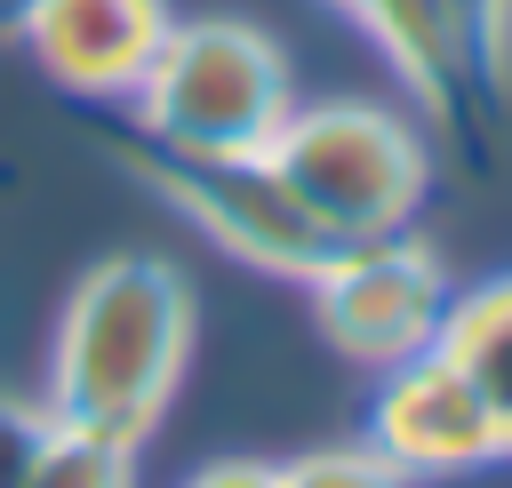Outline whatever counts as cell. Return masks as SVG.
<instances>
[{"label":"cell","instance_id":"obj_1","mask_svg":"<svg viewBox=\"0 0 512 488\" xmlns=\"http://www.w3.org/2000/svg\"><path fill=\"white\" fill-rule=\"evenodd\" d=\"M192 280L168 256L120 248L96 256L80 272V288L56 312V344H48V424L64 432H96L120 448H144L184 384L192 360Z\"/></svg>","mask_w":512,"mask_h":488},{"label":"cell","instance_id":"obj_2","mask_svg":"<svg viewBox=\"0 0 512 488\" xmlns=\"http://www.w3.org/2000/svg\"><path fill=\"white\" fill-rule=\"evenodd\" d=\"M296 104L288 48L248 16H176L128 96V136L168 152H264Z\"/></svg>","mask_w":512,"mask_h":488},{"label":"cell","instance_id":"obj_3","mask_svg":"<svg viewBox=\"0 0 512 488\" xmlns=\"http://www.w3.org/2000/svg\"><path fill=\"white\" fill-rule=\"evenodd\" d=\"M264 152L280 160V176L296 184V200L336 232V248L408 232L416 208H424V184H432L424 128L408 112L360 104V96L288 104V120H280V136Z\"/></svg>","mask_w":512,"mask_h":488},{"label":"cell","instance_id":"obj_4","mask_svg":"<svg viewBox=\"0 0 512 488\" xmlns=\"http://www.w3.org/2000/svg\"><path fill=\"white\" fill-rule=\"evenodd\" d=\"M120 160H128L200 240H216L224 256H240V264H256V272L312 280V272L336 256V232L296 200V184L280 176L272 152H168V144L128 136Z\"/></svg>","mask_w":512,"mask_h":488},{"label":"cell","instance_id":"obj_5","mask_svg":"<svg viewBox=\"0 0 512 488\" xmlns=\"http://www.w3.org/2000/svg\"><path fill=\"white\" fill-rule=\"evenodd\" d=\"M312 320L320 336L352 360V368H392L424 344H440V320H448V272L440 256L408 232H384V240H352L336 248L312 280Z\"/></svg>","mask_w":512,"mask_h":488},{"label":"cell","instance_id":"obj_6","mask_svg":"<svg viewBox=\"0 0 512 488\" xmlns=\"http://www.w3.org/2000/svg\"><path fill=\"white\" fill-rule=\"evenodd\" d=\"M368 448H384V456H392L400 472H416V480H432V472H472V464H496V456H504L488 400L472 392V376H464L440 344L376 368Z\"/></svg>","mask_w":512,"mask_h":488},{"label":"cell","instance_id":"obj_7","mask_svg":"<svg viewBox=\"0 0 512 488\" xmlns=\"http://www.w3.org/2000/svg\"><path fill=\"white\" fill-rule=\"evenodd\" d=\"M168 24H176L168 0H40L8 40H24V56L56 88H72L88 104H128L136 80L152 72Z\"/></svg>","mask_w":512,"mask_h":488},{"label":"cell","instance_id":"obj_8","mask_svg":"<svg viewBox=\"0 0 512 488\" xmlns=\"http://www.w3.org/2000/svg\"><path fill=\"white\" fill-rule=\"evenodd\" d=\"M344 16L384 48V64L408 80V96H416L424 120H440L456 136H472L488 120V96H480V80H472V64H464L456 24H448L440 0H344Z\"/></svg>","mask_w":512,"mask_h":488},{"label":"cell","instance_id":"obj_9","mask_svg":"<svg viewBox=\"0 0 512 488\" xmlns=\"http://www.w3.org/2000/svg\"><path fill=\"white\" fill-rule=\"evenodd\" d=\"M440 352L472 376V392L488 400L496 440H504V456H512V272H496V280H480V288H456V296H448Z\"/></svg>","mask_w":512,"mask_h":488},{"label":"cell","instance_id":"obj_10","mask_svg":"<svg viewBox=\"0 0 512 488\" xmlns=\"http://www.w3.org/2000/svg\"><path fill=\"white\" fill-rule=\"evenodd\" d=\"M24 488H136V448L96 440V432H48V448L32 456Z\"/></svg>","mask_w":512,"mask_h":488},{"label":"cell","instance_id":"obj_11","mask_svg":"<svg viewBox=\"0 0 512 488\" xmlns=\"http://www.w3.org/2000/svg\"><path fill=\"white\" fill-rule=\"evenodd\" d=\"M448 24H456V48L488 96V112L512 96V0H440Z\"/></svg>","mask_w":512,"mask_h":488},{"label":"cell","instance_id":"obj_12","mask_svg":"<svg viewBox=\"0 0 512 488\" xmlns=\"http://www.w3.org/2000/svg\"><path fill=\"white\" fill-rule=\"evenodd\" d=\"M280 488H416V472H400L384 448L368 440H336V448H304L280 464Z\"/></svg>","mask_w":512,"mask_h":488},{"label":"cell","instance_id":"obj_13","mask_svg":"<svg viewBox=\"0 0 512 488\" xmlns=\"http://www.w3.org/2000/svg\"><path fill=\"white\" fill-rule=\"evenodd\" d=\"M48 432H56V424H48L40 400H8V392H0V488H24V480H32V456L48 448Z\"/></svg>","mask_w":512,"mask_h":488},{"label":"cell","instance_id":"obj_14","mask_svg":"<svg viewBox=\"0 0 512 488\" xmlns=\"http://www.w3.org/2000/svg\"><path fill=\"white\" fill-rule=\"evenodd\" d=\"M184 488H280V464H264V456H216Z\"/></svg>","mask_w":512,"mask_h":488},{"label":"cell","instance_id":"obj_15","mask_svg":"<svg viewBox=\"0 0 512 488\" xmlns=\"http://www.w3.org/2000/svg\"><path fill=\"white\" fill-rule=\"evenodd\" d=\"M32 8H40V0H0V32H16V24L32 16Z\"/></svg>","mask_w":512,"mask_h":488},{"label":"cell","instance_id":"obj_16","mask_svg":"<svg viewBox=\"0 0 512 488\" xmlns=\"http://www.w3.org/2000/svg\"><path fill=\"white\" fill-rule=\"evenodd\" d=\"M328 8H344V0H328Z\"/></svg>","mask_w":512,"mask_h":488}]
</instances>
